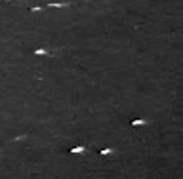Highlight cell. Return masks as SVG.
Returning <instances> with one entry per match:
<instances>
[{"label": "cell", "mask_w": 183, "mask_h": 179, "mask_svg": "<svg viewBox=\"0 0 183 179\" xmlns=\"http://www.w3.org/2000/svg\"><path fill=\"white\" fill-rule=\"evenodd\" d=\"M84 147H75V149H71V153H82Z\"/></svg>", "instance_id": "obj_3"}, {"label": "cell", "mask_w": 183, "mask_h": 179, "mask_svg": "<svg viewBox=\"0 0 183 179\" xmlns=\"http://www.w3.org/2000/svg\"><path fill=\"white\" fill-rule=\"evenodd\" d=\"M34 55H48V50L46 48H38V50H34Z\"/></svg>", "instance_id": "obj_2"}, {"label": "cell", "mask_w": 183, "mask_h": 179, "mask_svg": "<svg viewBox=\"0 0 183 179\" xmlns=\"http://www.w3.org/2000/svg\"><path fill=\"white\" fill-rule=\"evenodd\" d=\"M0 2H10V0H0Z\"/></svg>", "instance_id": "obj_5"}, {"label": "cell", "mask_w": 183, "mask_h": 179, "mask_svg": "<svg viewBox=\"0 0 183 179\" xmlns=\"http://www.w3.org/2000/svg\"><path fill=\"white\" fill-rule=\"evenodd\" d=\"M44 8H40V6H34V8H31V11H42Z\"/></svg>", "instance_id": "obj_4"}, {"label": "cell", "mask_w": 183, "mask_h": 179, "mask_svg": "<svg viewBox=\"0 0 183 179\" xmlns=\"http://www.w3.org/2000/svg\"><path fill=\"white\" fill-rule=\"evenodd\" d=\"M48 8H69V2H52L48 4Z\"/></svg>", "instance_id": "obj_1"}]
</instances>
